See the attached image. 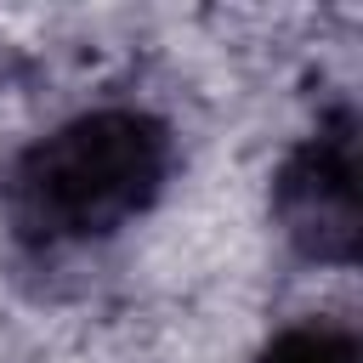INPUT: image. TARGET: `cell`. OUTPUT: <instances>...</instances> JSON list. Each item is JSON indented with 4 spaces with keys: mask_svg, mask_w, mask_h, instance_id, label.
<instances>
[{
    "mask_svg": "<svg viewBox=\"0 0 363 363\" xmlns=\"http://www.w3.org/2000/svg\"><path fill=\"white\" fill-rule=\"evenodd\" d=\"M272 210L284 238L329 267L357 255V125L352 113L323 119L278 170Z\"/></svg>",
    "mask_w": 363,
    "mask_h": 363,
    "instance_id": "cell-2",
    "label": "cell"
},
{
    "mask_svg": "<svg viewBox=\"0 0 363 363\" xmlns=\"http://www.w3.org/2000/svg\"><path fill=\"white\" fill-rule=\"evenodd\" d=\"M170 136L136 108H96L34 142L11 176L17 221L40 238H96L153 204Z\"/></svg>",
    "mask_w": 363,
    "mask_h": 363,
    "instance_id": "cell-1",
    "label": "cell"
},
{
    "mask_svg": "<svg viewBox=\"0 0 363 363\" xmlns=\"http://www.w3.org/2000/svg\"><path fill=\"white\" fill-rule=\"evenodd\" d=\"M255 363H363V357H357V335H352V329L306 318V323L278 329V335L255 352Z\"/></svg>",
    "mask_w": 363,
    "mask_h": 363,
    "instance_id": "cell-3",
    "label": "cell"
}]
</instances>
